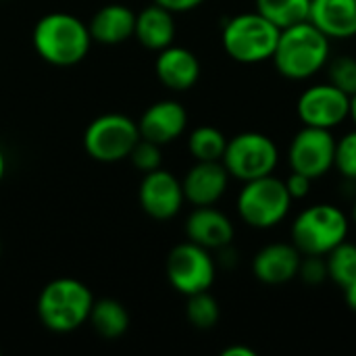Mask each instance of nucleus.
Returning <instances> with one entry per match:
<instances>
[{"instance_id": "obj_37", "label": "nucleus", "mask_w": 356, "mask_h": 356, "mask_svg": "<svg viewBox=\"0 0 356 356\" xmlns=\"http://www.w3.org/2000/svg\"><path fill=\"white\" fill-rule=\"evenodd\" d=\"M0 250H2V244H0Z\"/></svg>"}, {"instance_id": "obj_19", "label": "nucleus", "mask_w": 356, "mask_h": 356, "mask_svg": "<svg viewBox=\"0 0 356 356\" xmlns=\"http://www.w3.org/2000/svg\"><path fill=\"white\" fill-rule=\"evenodd\" d=\"M92 40L113 46L129 40L136 29V13L125 4H106L90 21Z\"/></svg>"}, {"instance_id": "obj_29", "label": "nucleus", "mask_w": 356, "mask_h": 356, "mask_svg": "<svg viewBox=\"0 0 356 356\" xmlns=\"http://www.w3.org/2000/svg\"><path fill=\"white\" fill-rule=\"evenodd\" d=\"M298 277L305 284H309V286L323 284L330 277L327 275V261H325V257H319V254H302L300 267H298Z\"/></svg>"}, {"instance_id": "obj_25", "label": "nucleus", "mask_w": 356, "mask_h": 356, "mask_svg": "<svg viewBox=\"0 0 356 356\" xmlns=\"http://www.w3.org/2000/svg\"><path fill=\"white\" fill-rule=\"evenodd\" d=\"M186 317L196 330H211L219 321V302L209 294V290L190 294L186 305Z\"/></svg>"}, {"instance_id": "obj_15", "label": "nucleus", "mask_w": 356, "mask_h": 356, "mask_svg": "<svg viewBox=\"0 0 356 356\" xmlns=\"http://www.w3.org/2000/svg\"><path fill=\"white\" fill-rule=\"evenodd\" d=\"M300 250L294 244L275 242L261 248L252 259V273L267 286H282L298 277Z\"/></svg>"}, {"instance_id": "obj_1", "label": "nucleus", "mask_w": 356, "mask_h": 356, "mask_svg": "<svg viewBox=\"0 0 356 356\" xmlns=\"http://www.w3.org/2000/svg\"><path fill=\"white\" fill-rule=\"evenodd\" d=\"M330 52V38L311 21H302L280 31L271 58L286 79L305 81L327 65Z\"/></svg>"}, {"instance_id": "obj_16", "label": "nucleus", "mask_w": 356, "mask_h": 356, "mask_svg": "<svg viewBox=\"0 0 356 356\" xmlns=\"http://www.w3.org/2000/svg\"><path fill=\"white\" fill-rule=\"evenodd\" d=\"M234 223L229 217L211 207H196L186 221V236L190 242L207 248L219 250L232 244L234 240Z\"/></svg>"}, {"instance_id": "obj_17", "label": "nucleus", "mask_w": 356, "mask_h": 356, "mask_svg": "<svg viewBox=\"0 0 356 356\" xmlns=\"http://www.w3.org/2000/svg\"><path fill=\"white\" fill-rule=\"evenodd\" d=\"M154 69L161 83L175 92L190 90L200 77V63L196 54L188 48L173 46V44L159 50Z\"/></svg>"}, {"instance_id": "obj_6", "label": "nucleus", "mask_w": 356, "mask_h": 356, "mask_svg": "<svg viewBox=\"0 0 356 356\" xmlns=\"http://www.w3.org/2000/svg\"><path fill=\"white\" fill-rule=\"evenodd\" d=\"M292 207V196L284 179L265 175L259 179L244 181L238 196V213L242 221L254 229H271L280 225Z\"/></svg>"}, {"instance_id": "obj_21", "label": "nucleus", "mask_w": 356, "mask_h": 356, "mask_svg": "<svg viewBox=\"0 0 356 356\" xmlns=\"http://www.w3.org/2000/svg\"><path fill=\"white\" fill-rule=\"evenodd\" d=\"M88 321L92 323L94 332L104 340H117L129 327V315L125 307L113 298L94 300Z\"/></svg>"}, {"instance_id": "obj_26", "label": "nucleus", "mask_w": 356, "mask_h": 356, "mask_svg": "<svg viewBox=\"0 0 356 356\" xmlns=\"http://www.w3.org/2000/svg\"><path fill=\"white\" fill-rule=\"evenodd\" d=\"M327 77H330V83L336 86L338 90L346 92L348 96L356 94V58L355 56H348V54H342V56H336V58H330L327 60Z\"/></svg>"}, {"instance_id": "obj_3", "label": "nucleus", "mask_w": 356, "mask_h": 356, "mask_svg": "<svg viewBox=\"0 0 356 356\" xmlns=\"http://www.w3.org/2000/svg\"><path fill=\"white\" fill-rule=\"evenodd\" d=\"M92 305L94 296L86 284L73 277H56L40 292L38 317L46 330L69 334L88 321Z\"/></svg>"}, {"instance_id": "obj_31", "label": "nucleus", "mask_w": 356, "mask_h": 356, "mask_svg": "<svg viewBox=\"0 0 356 356\" xmlns=\"http://www.w3.org/2000/svg\"><path fill=\"white\" fill-rule=\"evenodd\" d=\"M154 2L171 13H188V10L198 8L204 0H154Z\"/></svg>"}, {"instance_id": "obj_12", "label": "nucleus", "mask_w": 356, "mask_h": 356, "mask_svg": "<svg viewBox=\"0 0 356 356\" xmlns=\"http://www.w3.org/2000/svg\"><path fill=\"white\" fill-rule=\"evenodd\" d=\"M140 207L146 215L159 221L173 219L186 200L181 181L165 169H154L144 173V179L140 184Z\"/></svg>"}, {"instance_id": "obj_18", "label": "nucleus", "mask_w": 356, "mask_h": 356, "mask_svg": "<svg viewBox=\"0 0 356 356\" xmlns=\"http://www.w3.org/2000/svg\"><path fill=\"white\" fill-rule=\"evenodd\" d=\"M309 21L330 40L356 35V0H311Z\"/></svg>"}, {"instance_id": "obj_11", "label": "nucleus", "mask_w": 356, "mask_h": 356, "mask_svg": "<svg viewBox=\"0 0 356 356\" xmlns=\"http://www.w3.org/2000/svg\"><path fill=\"white\" fill-rule=\"evenodd\" d=\"M296 111L302 125L334 129L350 117V96L330 81L317 83L300 94Z\"/></svg>"}, {"instance_id": "obj_23", "label": "nucleus", "mask_w": 356, "mask_h": 356, "mask_svg": "<svg viewBox=\"0 0 356 356\" xmlns=\"http://www.w3.org/2000/svg\"><path fill=\"white\" fill-rule=\"evenodd\" d=\"M327 275L342 290L356 286V244L342 242L327 257Z\"/></svg>"}, {"instance_id": "obj_13", "label": "nucleus", "mask_w": 356, "mask_h": 356, "mask_svg": "<svg viewBox=\"0 0 356 356\" xmlns=\"http://www.w3.org/2000/svg\"><path fill=\"white\" fill-rule=\"evenodd\" d=\"M227 184L229 173L221 161H196L186 173L181 188L186 200L194 207H211L225 194Z\"/></svg>"}, {"instance_id": "obj_35", "label": "nucleus", "mask_w": 356, "mask_h": 356, "mask_svg": "<svg viewBox=\"0 0 356 356\" xmlns=\"http://www.w3.org/2000/svg\"><path fill=\"white\" fill-rule=\"evenodd\" d=\"M350 119L356 123V94L350 96Z\"/></svg>"}, {"instance_id": "obj_33", "label": "nucleus", "mask_w": 356, "mask_h": 356, "mask_svg": "<svg viewBox=\"0 0 356 356\" xmlns=\"http://www.w3.org/2000/svg\"><path fill=\"white\" fill-rule=\"evenodd\" d=\"M344 298H346V305H348V307H350V309L356 313V286L344 290Z\"/></svg>"}, {"instance_id": "obj_2", "label": "nucleus", "mask_w": 356, "mask_h": 356, "mask_svg": "<svg viewBox=\"0 0 356 356\" xmlns=\"http://www.w3.org/2000/svg\"><path fill=\"white\" fill-rule=\"evenodd\" d=\"M33 48L50 65L71 67L86 58L92 35L90 27L69 13H48L33 27Z\"/></svg>"}, {"instance_id": "obj_7", "label": "nucleus", "mask_w": 356, "mask_h": 356, "mask_svg": "<svg viewBox=\"0 0 356 356\" xmlns=\"http://www.w3.org/2000/svg\"><path fill=\"white\" fill-rule=\"evenodd\" d=\"M221 163L225 165L229 177L250 181L273 175L280 163V150L269 136L259 131H244L227 140Z\"/></svg>"}, {"instance_id": "obj_22", "label": "nucleus", "mask_w": 356, "mask_h": 356, "mask_svg": "<svg viewBox=\"0 0 356 356\" xmlns=\"http://www.w3.org/2000/svg\"><path fill=\"white\" fill-rule=\"evenodd\" d=\"M257 13H261L277 29H286L309 21L311 0H257Z\"/></svg>"}, {"instance_id": "obj_5", "label": "nucleus", "mask_w": 356, "mask_h": 356, "mask_svg": "<svg viewBox=\"0 0 356 356\" xmlns=\"http://www.w3.org/2000/svg\"><path fill=\"white\" fill-rule=\"evenodd\" d=\"M280 31L282 29H277L261 13H244L232 17L223 25L221 40L225 52L234 60L242 65H254L273 56Z\"/></svg>"}, {"instance_id": "obj_32", "label": "nucleus", "mask_w": 356, "mask_h": 356, "mask_svg": "<svg viewBox=\"0 0 356 356\" xmlns=\"http://www.w3.org/2000/svg\"><path fill=\"white\" fill-rule=\"evenodd\" d=\"M223 356H257V353L252 350V348H246V346H229V348H225Z\"/></svg>"}, {"instance_id": "obj_24", "label": "nucleus", "mask_w": 356, "mask_h": 356, "mask_svg": "<svg viewBox=\"0 0 356 356\" xmlns=\"http://www.w3.org/2000/svg\"><path fill=\"white\" fill-rule=\"evenodd\" d=\"M227 146V138L211 125L196 127L188 138L190 154L196 161H221Z\"/></svg>"}, {"instance_id": "obj_38", "label": "nucleus", "mask_w": 356, "mask_h": 356, "mask_svg": "<svg viewBox=\"0 0 356 356\" xmlns=\"http://www.w3.org/2000/svg\"><path fill=\"white\" fill-rule=\"evenodd\" d=\"M0 353H2V350H0Z\"/></svg>"}, {"instance_id": "obj_36", "label": "nucleus", "mask_w": 356, "mask_h": 356, "mask_svg": "<svg viewBox=\"0 0 356 356\" xmlns=\"http://www.w3.org/2000/svg\"><path fill=\"white\" fill-rule=\"evenodd\" d=\"M353 217H355V221H356V200H355V207H353Z\"/></svg>"}, {"instance_id": "obj_30", "label": "nucleus", "mask_w": 356, "mask_h": 356, "mask_svg": "<svg viewBox=\"0 0 356 356\" xmlns=\"http://www.w3.org/2000/svg\"><path fill=\"white\" fill-rule=\"evenodd\" d=\"M286 188H288V194L292 196V200H302L309 196L311 192V186H313V179L298 173V171H292V175L288 179H284Z\"/></svg>"}, {"instance_id": "obj_20", "label": "nucleus", "mask_w": 356, "mask_h": 356, "mask_svg": "<svg viewBox=\"0 0 356 356\" xmlns=\"http://www.w3.org/2000/svg\"><path fill=\"white\" fill-rule=\"evenodd\" d=\"M134 35L144 48L150 50H163L173 44L175 40V21L173 13L159 6L156 2L152 6L142 8L136 15V29Z\"/></svg>"}, {"instance_id": "obj_34", "label": "nucleus", "mask_w": 356, "mask_h": 356, "mask_svg": "<svg viewBox=\"0 0 356 356\" xmlns=\"http://www.w3.org/2000/svg\"><path fill=\"white\" fill-rule=\"evenodd\" d=\"M4 171H6V159H4V152H2V148H0V181H2V177H4Z\"/></svg>"}, {"instance_id": "obj_28", "label": "nucleus", "mask_w": 356, "mask_h": 356, "mask_svg": "<svg viewBox=\"0 0 356 356\" xmlns=\"http://www.w3.org/2000/svg\"><path fill=\"white\" fill-rule=\"evenodd\" d=\"M127 159L134 163L136 169H140L144 173L154 171V169L161 167V146L154 144V142H150V140L140 138L136 142V146L131 148V152H129Z\"/></svg>"}, {"instance_id": "obj_10", "label": "nucleus", "mask_w": 356, "mask_h": 356, "mask_svg": "<svg viewBox=\"0 0 356 356\" xmlns=\"http://www.w3.org/2000/svg\"><path fill=\"white\" fill-rule=\"evenodd\" d=\"M336 159V138L332 129L305 125L292 140L288 148V163L292 171H298L313 181L323 177L334 169Z\"/></svg>"}, {"instance_id": "obj_4", "label": "nucleus", "mask_w": 356, "mask_h": 356, "mask_svg": "<svg viewBox=\"0 0 356 356\" xmlns=\"http://www.w3.org/2000/svg\"><path fill=\"white\" fill-rule=\"evenodd\" d=\"M350 223L336 204H313L292 223V244L300 254L327 257L336 246L346 242Z\"/></svg>"}, {"instance_id": "obj_27", "label": "nucleus", "mask_w": 356, "mask_h": 356, "mask_svg": "<svg viewBox=\"0 0 356 356\" xmlns=\"http://www.w3.org/2000/svg\"><path fill=\"white\" fill-rule=\"evenodd\" d=\"M334 167L342 173V177L356 181V129L336 142Z\"/></svg>"}, {"instance_id": "obj_9", "label": "nucleus", "mask_w": 356, "mask_h": 356, "mask_svg": "<svg viewBox=\"0 0 356 356\" xmlns=\"http://www.w3.org/2000/svg\"><path fill=\"white\" fill-rule=\"evenodd\" d=\"M215 273V261L209 250L190 240L177 244L167 257V280L184 296L209 290Z\"/></svg>"}, {"instance_id": "obj_14", "label": "nucleus", "mask_w": 356, "mask_h": 356, "mask_svg": "<svg viewBox=\"0 0 356 356\" xmlns=\"http://www.w3.org/2000/svg\"><path fill=\"white\" fill-rule=\"evenodd\" d=\"M188 125V113L177 100H159L150 104L138 121L140 138L159 146L177 140Z\"/></svg>"}, {"instance_id": "obj_8", "label": "nucleus", "mask_w": 356, "mask_h": 356, "mask_svg": "<svg viewBox=\"0 0 356 356\" xmlns=\"http://www.w3.org/2000/svg\"><path fill=\"white\" fill-rule=\"evenodd\" d=\"M138 140V123L121 113L100 115L83 131L86 152L100 163H117L127 159Z\"/></svg>"}]
</instances>
